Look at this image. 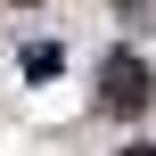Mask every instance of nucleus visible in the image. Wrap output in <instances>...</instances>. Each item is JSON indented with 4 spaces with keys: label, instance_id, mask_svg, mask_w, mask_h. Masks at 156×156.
Instances as JSON below:
<instances>
[{
    "label": "nucleus",
    "instance_id": "nucleus-3",
    "mask_svg": "<svg viewBox=\"0 0 156 156\" xmlns=\"http://www.w3.org/2000/svg\"><path fill=\"white\" fill-rule=\"evenodd\" d=\"M123 8H148V0H123Z\"/></svg>",
    "mask_w": 156,
    "mask_h": 156
},
{
    "label": "nucleus",
    "instance_id": "nucleus-1",
    "mask_svg": "<svg viewBox=\"0 0 156 156\" xmlns=\"http://www.w3.org/2000/svg\"><path fill=\"white\" fill-rule=\"evenodd\" d=\"M148 99H156L148 58H140V49H107V58H99V107H107V115H148Z\"/></svg>",
    "mask_w": 156,
    "mask_h": 156
},
{
    "label": "nucleus",
    "instance_id": "nucleus-2",
    "mask_svg": "<svg viewBox=\"0 0 156 156\" xmlns=\"http://www.w3.org/2000/svg\"><path fill=\"white\" fill-rule=\"evenodd\" d=\"M123 156H156V148H123Z\"/></svg>",
    "mask_w": 156,
    "mask_h": 156
},
{
    "label": "nucleus",
    "instance_id": "nucleus-4",
    "mask_svg": "<svg viewBox=\"0 0 156 156\" xmlns=\"http://www.w3.org/2000/svg\"><path fill=\"white\" fill-rule=\"evenodd\" d=\"M25 8H33V0H25Z\"/></svg>",
    "mask_w": 156,
    "mask_h": 156
}]
</instances>
